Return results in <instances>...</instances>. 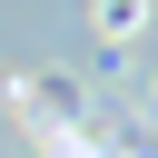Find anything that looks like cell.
Segmentation results:
<instances>
[{"label":"cell","instance_id":"cell-1","mask_svg":"<svg viewBox=\"0 0 158 158\" xmlns=\"http://www.w3.org/2000/svg\"><path fill=\"white\" fill-rule=\"evenodd\" d=\"M138 20H148V0H99V30H109V40H128Z\"/></svg>","mask_w":158,"mask_h":158}]
</instances>
